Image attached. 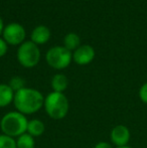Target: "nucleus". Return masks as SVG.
<instances>
[{
    "mask_svg": "<svg viewBox=\"0 0 147 148\" xmlns=\"http://www.w3.org/2000/svg\"><path fill=\"white\" fill-rule=\"evenodd\" d=\"M16 140V148H34L36 147V141L34 138L28 133L20 135L15 139Z\"/></svg>",
    "mask_w": 147,
    "mask_h": 148,
    "instance_id": "13",
    "label": "nucleus"
},
{
    "mask_svg": "<svg viewBox=\"0 0 147 148\" xmlns=\"http://www.w3.org/2000/svg\"><path fill=\"white\" fill-rule=\"evenodd\" d=\"M131 138V133L125 125H116L110 132L111 143L116 147H122L128 145Z\"/></svg>",
    "mask_w": 147,
    "mask_h": 148,
    "instance_id": "7",
    "label": "nucleus"
},
{
    "mask_svg": "<svg viewBox=\"0 0 147 148\" xmlns=\"http://www.w3.org/2000/svg\"><path fill=\"white\" fill-rule=\"evenodd\" d=\"M138 96L139 99L141 100V102H143L144 104H147V82L144 83L139 89L138 92Z\"/></svg>",
    "mask_w": 147,
    "mask_h": 148,
    "instance_id": "17",
    "label": "nucleus"
},
{
    "mask_svg": "<svg viewBox=\"0 0 147 148\" xmlns=\"http://www.w3.org/2000/svg\"><path fill=\"white\" fill-rule=\"evenodd\" d=\"M28 120L25 115L18 111H10L6 113L0 120V130L12 138H17L26 133Z\"/></svg>",
    "mask_w": 147,
    "mask_h": 148,
    "instance_id": "2",
    "label": "nucleus"
},
{
    "mask_svg": "<svg viewBox=\"0 0 147 148\" xmlns=\"http://www.w3.org/2000/svg\"><path fill=\"white\" fill-rule=\"evenodd\" d=\"M51 37V30L44 25L36 26L31 32V41L36 45H43Z\"/></svg>",
    "mask_w": 147,
    "mask_h": 148,
    "instance_id": "9",
    "label": "nucleus"
},
{
    "mask_svg": "<svg viewBox=\"0 0 147 148\" xmlns=\"http://www.w3.org/2000/svg\"><path fill=\"white\" fill-rule=\"evenodd\" d=\"M94 148H114L113 144L110 142H107V141H100L94 146Z\"/></svg>",
    "mask_w": 147,
    "mask_h": 148,
    "instance_id": "19",
    "label": "nucleus"
},
{
    "mask_svg": "<svg viewBox=\"0 0 147 148\" xmlns=\"http://www.w3.org/2000/svg\"><path fill=\"white\" fill-rule=\"evenodd\" d=\"M43 108L49 118L53 120H62L69 113V99L64 93L51 92L46 97H44Z\"/></svg>",
    "mask_w": 147,
    "mask_h": 148,
    "instance_id": "3",
    "label": "nucleus"
},
{
    "mask_svg": "<svg viewBox=\"0 0 147 148\" xmlns=\"http://www.w3.org/2000/svg\"><path fill=\"white\" fill-rule=\"evenodd\" d=\"M9 87L13 90L14 93H16L17 91H19V90L25 88V81H24L23 78H21V77H13V78L11 79V80L9 81Z\"/></svg>",
    "mask_w": 147,
    "mask_h": 148,
    "instance_id": "15",
    "label": "nucleus"
},
{
    "mask_svg": "<svg viewBox=\"0 0 147 148\" xmlns=\"http://www.w3.org/2000/svg\"><path fill=\"white\" fill-rule=\"evenodd\" d=\"M45 131V125L39 119H31L28 120L27 124V130L26 133H28L29 135H31L32 137H39L44 133Z\"/></svg>",
    "mask_w": 147,
    "mask_h": 148,
    "instance_id": "11",
    "label": "nucleus"
},
{
    "mask_svg": "<svg viewBox=\"0 0 147 148\" xmlns=\"http://www.w3.org/2000/svg\"><path fill=\"white\" fill-rule=\"evenodd\" d=\"M80 36L76 33H69L65 36L64 38V45L67 49H69L70 51H76L79 47H80Z\"/></svg>",
    "mask_w": 147,
    "mask_h": 148,
    "instance_id": "14",
    "label": "nucleus"
},
{
    "mask_svg": "<svg viewBox=\"0 0 147 148\" xmlns=\"http://www.w3.org/2000/svg\"><path fill=\"white\" fill-rule=\"evenodd\" d=\"M3 20H2V18L0 17V34H1V32H3Z\"/></svg>",
    "mask_w": 147,
    "mask_h": 148,
    "instance_id": "20",
    "label": "nucleus"
},
{
    "mask_svg": "<svg viewBox=\"0 0 147 148\" xmlns=\"http://www.w3.org/2000/svg\"><path fill=\"white\" fill-rule=\"evenodd\" d=\"M115 148H132V147H130L129 145H126V146H122V147H115Z\"/></svg>",
    "mask_w": 147,
    "mask_h": 148,
    "instance_id": "21",
    "label": "nucleus"
},
{
    "mask_svg": "<svg viewBox=\"0 0 147 148\" xmlns=\"http://www.w3.org/2000/svg\"><path fill=\"white\" fill-rule=\"evenodd\" d=\"M0 148H16V140L5 134H0Z\"/></svg>",
    "mask_w": 147,
    "mask_h": 148,
    "instance_id": "16",
    "label": "nucleus"
},
{
    "mask_svg": "<svg viewBox=\"0 0 147 148\" xmlns=\"http://www.w3.org/2000/svg\"><path fill=\"white\" fill-rule=\"evenodd\" d=\"M17 60L18 62L24 68H34L40 60V51L31 40L24 41L17 49Z\"/></svg>",
    "mask_w": 147,
    "mask_h": 148,
    "instance_id": "4",
    "label": "nucleus"
},
{
    "mask_svg": "<svg viewBox=\"0 0 147 148\" xmlns=\"http://www.w3.org/2000/svg\"><path fill=\"white\" fill-rule=\"evenodd\" d=\"M15 93L8 84H0V108L7 107L13 103Z\"/></svg>",
    "mask_w": 147,
    "mask_h": 148,
    "instance_id": "10",
    "label": "nucleus"
},
{
    "mask_svg": "<svg viewBox=\"0 0 147 148\" xmlns=\"http://www.w3.org/2000/svg\"><path fill=\"white\" fill-rule=\"evenodd\" d=\"M51 89L53 92H57V93H64L69 86V80L63 74H57L51 79Z\"/></svg>",
    "mask_w": 147,
    "mask_h": 148,
    "instance_id": "12",
    "label": "nucleus"
},
{
    "mask_svg": "<svg viewBox=\"0 0 147 148\" xmlns=\"http://www.w3.org/2000/svg\"><path fill=\"white\" fill-rule=\"evenodd\" d=\"M44 97L36 89L23 88L17 91L14 95L13 104L16 111L23 115H31L43 108Z\"/></svg>",
    "mask_w": 147,
    "mask_h": 148,
    "instance_id": "1",
    "label": "nucleus"
},
{
    "mask_svg": "<svg viewBox=\"0 0 147 148\" xmlns=\"http://www.w3.org/2000/svg\"><path fill=\"white\" fill-rule=\"evenodd\" d=\"M25 38V29L19 23H12L8 24L3 29V39L11 45H18L23 43Z\"/></svg>",
    "mask_w": 147,
    "mask_h": 148,
    "instance_id": "6",
    "label": "nucleus"
},
{
    "mask_svg": "<svg viewBox=\"0 0 147 148\" xmlns=\"http://www.w3.org/2000/svg\"><path fill=\"white\" fill-rule=\"evenodd\" d=\"M7 49H8L7 42H6L3 38H0V58L4 57V56L6 55Z\"/></svg>",
    "mask_w": 147,
    "mask_h": 148,
    "instance_id": "18",
    "label": "nucleus"
},
{
    "mask_svg": "<svg viewBox=\"0 0 147 148\" xmlns=\"http://www.w3.org/2000/svg\"><path fill=\"white\" fill-rule=\"evenodd\" d=\"M73 59L72 51L65 47H53L47 51L45 60L49 66L55 70H64L70 66Z\"/></svg>",
    "mask_w": 147,
    "mask_h": 148,
    "instance_id": "5",
    "label": "nucleus"
},
{
    "mask_svg": "<svg viewBox=\"0 0 147 148\" xmlns=\"http://www.w3.org/2000/svg\"><path fill=\"white\" fill-rule=\"evenodd\" d=\"M95 49L91 45H80L73 53V60L77 64L86 66L93 62L95 59Z\"/></svg>",
    "mask_w": 147,
    "mask_h": 148,
    "instance_id": "8",
    "label": "nucleus"
}]
</instances>
